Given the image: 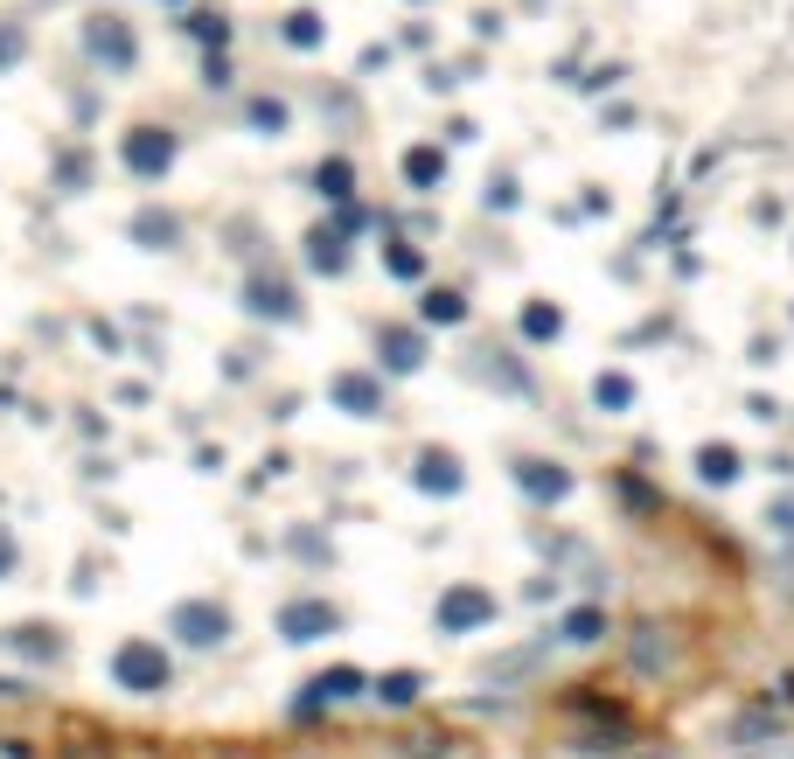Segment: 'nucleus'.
<instances>
[{
  "label": "nucleus",
  "instance_id": "1",
  "mask_svg": "<svg viewBox=\"0 0 794 759\" xmlns=\"http://www.w3.org/2000/svg\"><path fill=\"white\" fill-rule=\"evenodd\" d=\"M112 676H119V690H132V697H154V690H167V655L154 641H126V649L112 655Z\"/></svg>",
  "mask_w": 794,
  "mask_h": 759
},
{
  "label": "nucleus",
  "instance_id": "10",
  "mask_svg": "<svg viewBox=\"0 0 794 759\" xmlns=\"http://www.w3.org/2000/svg\"><path fill=\"white\" fill-rule=\"evenodd\" d=\"M8 564H14V544H8V537H0V572H8Z\"/></svg>",
  "mask_w": 794,
  "mask_h": 759
},
{
  "label": "nucleus",
  "instance_id": "3",
  "mask_svg": "<svg viewBox=\"0 0 794 759\" xmlns=\"http://www.w3.org/2000/svg\"><path fill=\"white\" fill-rule=\"evenodd\" d=\"M175 634L196 641V649H210V641H223V614L202 606V599H188V606H175Z\"/></svg>",
  "mask_w": 794,
  "mask_h": 759
},
{
  "label": "nucleus",
  "instance_id": "4",
  "mask_svg": "<svg viewBox=\"0 0 794 759\" xmlns=\"http://www.w3.org/2000/svg\"><path fill=\"white\" fill-rule=\"evenodd\" d=\"M328 628H335L328 606H287V641H314V634H328Z\"/></svg>",
  "mask_w": 794,
  "mask_h": 759
},
{
  "label": "nucleus",
  "instance_id": "5",
  "mask_svg": "<svg viewBox=\"0 0 794 759\" xmlns=\"http://www.w3.org/2000/svg\"><path fill=\"white\" fill-rule=\"evenodd\" d=\"M287 43H300V49H314V43H320V14H307V8H300L293 22H287Z\"/></svg>",
  "mask_w": 794,
  "mask_h": 759
},
{
  "label": "nucleus",
  "instance_id": "8",
  "mask_svg": "<svg viewBox=\"0 0 794 759\" xmlns=\"http://www.w3.org/2000/svg\"><path fill=\"white\" fill-rule=\"evenodd\" d=\"M349 690H355V669H335V676L314 682V697H349Z\"/></svg>",
  "mask_w": 794,
  "mask_h": 759
},
{
  "label": "nucleus",
  "instance_id": "7",
  "mask_svg": "<svg viewBox=\"0 0 794 759\" xmlns=\"http://www.w3.org/2000/svg\"><path fill=\"white\" fill-rule=\"evenodd\" d=\"M405 175H411V182H432V175H440V154H432V147H419V154L405 161Z\"/></svg>",
  "mask_w": 794,
  "mask_h": 759
},
{
  "label": "nucleus",
  "instance_id": "9",
  "mask_svg": "<svg viewBox=\"0 0 794 759\" xmlns=\"http://www.w3.org/2000/svg\"><path fill=\"white\" fill-rule=\"evenodd\" d=\"M411 690H419V682H411V676H390V682H376V697H390V704H405Z\"/></svg>",
  "mask_w": 794,
  "mask_h": 759
},
{
  "label": "nucleus",
  "instance_id": "2",
  "mask_svg": "<svg viewBox=\"0 0 794 759\" xmlns=\"http://www.w3.org/2000/svg\"><path fill=\"white\" fill-rule=\"evenodd\" d=\"M167 161H175V140L154 126H140V132H126V167L132 175H167Z\"/></svg>",
  "mask_w": 794,
  "mask_h": 759
},
{
  "label": "nucleus",
  "instance_id": "6",
  "mask_svg": "<svg viewBox=\"0 0 794 759\" xmlns=\"http://www.w3.org/2000/svg\"><path fill=\"white\" fill-rule=\"evenodd\" d=\"M335 397H342V405H355V411H370V405H376V390L363 384V376H342V384H335Z\"/></svg>",
  "mask_w": 794,
  "mask_h": 759
}]
</instances>
